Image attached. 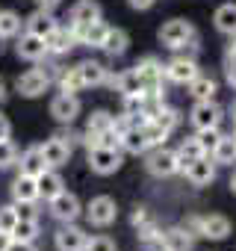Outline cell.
I'll use <instances>...</instances> for the list:
<instances>
[{
	"instance_id": "obj_1",
	"label": "cell",
	"mask_w": 236,
	"mask_h": 251,
	"mask_svg": "<svg viewBox=\"0 0 236 251\" xmlns=\"http://www.w3.org/2000/svg\"><path fill=\"white\" fill-rule=\"evenodd\" d=\"M160 42H163L165 48H171V50H183L186 45H189L192 53L198 50V33H195V27H192L189 21H183V18L165 21V24L160 27Z\"/></svg>"
},
{
	"instance_id": "obj_2",
	"label": "cell",
	"mask_w": 236,
	"mask_h": 251,
	"mask_svg": "<svg viewBox=\"0 0 236 251\" xmlns=\"http://www.w3.org/2000/svg\"><path fill=\"white\" fill-rule=\"evenodd\" d=\"M53 68V65H50ZM50 68H30V71H24L18 80H15V89L24 95V98H39V95H45L47 92V86H50V80H53V71Z\"/></svg>"
},
{
	"instance_id": "obj_3",
	"label": "cell",
	"mask_w": 236,
	"mask_h": 251,
	"mask_svg": "<svg viewBox=\"0 0 236 251\" xmlns=\"http://www.w3.org/2000/svg\"><path fill=\"white\" fill-rule=\"evenodd\" d=\"M47 207H50V216L59 219V222H77L80 213H83L80 198H77L74 192H68V189H62L59 195H53V198L47 201Z\"/></svg>"
},
{
	"instance_id": "obj_4",
	"label": "cell",
	"mask_w": 236,
	"mask_h": 251,
	"mask_svg": "<svg viewBox=\"0 0 236 251\" xmlns=\"http://www.w3.org/2000/svg\"><path fill=\"white\" fill-rule=\"evenodd\" d=\"M89 169L94 175H115L121 169V151L115 148H89Z\"/></svg>"
},
{
	"instance_id": "obj_5",
	"label": "cell",
	"mask_w": 236,
	"mask_h": 251,
	"mask_svg": "<svg viewBox=\"0 0 236 251\" xmlns=\"http://www.w3.org/2000/svg\"><path fill=\"white\" fill-rule=\"evenodd\" d=\"M115 216H118V207H115V201H112L109 195H97V198H92L89 207H86V219H89L94 227H109V225L115 222Z\"/></svg>"
},
{
	"instance_id": "obj_6",
	"label": "cell",
	"mask_w": 236,
	"mask_h": 251,
	"mask_svg": "<svg viewBox=\"0 0 236 251\" xmlns=\"http://www.w3.org/2000/svg\"><path fill=\"white\" fill-rule=\"evenodd\" d=\"M163 74H165V80H171V83H177V86H186V83H192L201 71H198V62H195L192 56H174L168 65H163Z\"/></svg>"
},
{
	"instance_id": "obj_7",
	"label": "cell",
	"mask_w": 236,
	"mask_h": 251,
	"mask_svg": "<svg viewBox=\"0 0 236 251\" xmlns=\"http://www.w3.org/2000/svg\"><path fill=\"white\" fill-rule=\"evenodd\" d=\"M145 166H148V172H151L154 177H171V175L180 172L174 151H168V148H163V145H157V151L148 154V163H145Z\"/></svg>"
},
{
	"instance_id": "obj_8",
	"label": "cell",
	"mask_w": 236,
	"mask_h": 251,
	"mask_svg": "<svg viewBox=\"0 0 236 251\" xmlns=\"http://www.w3.org/2000/svg\"><path fill=\"white\" fill-rule=\"evenodd\" d=\"M86 239H89V233L83 227H77L74 222H65V227H59L53 233L56 251H83L86 248Z\"/></svg>"
},
{
	"instance_id": "obj_9",
	"label": "cell",
	"mask_w": 236,
	"mask_h": 251,
	"mask_svg": "<svg viewBox=\"0 0 236 251\" xmlns=\"http://www.w3.org/2000/svg\"><path fill=\"white\" fill-rule=\"evenodd\" d=\"M192 127L195 130H207V127H218V121H221V106L215 100H198L192 106Z\"/></svg>"
},
{
	"instance_id": "obj_10",
	"label": "cell",
	"mask_w": 236,
	"mask_h": 251,
	"mask_svg": "<svg viewBox=\"0 0 236 251\" xmlns=\"http://www.w3.org/2000/svg\"><path fill=\"white\" fill-rule=\"evenodd\" d=\"M183 175H186V180H189L192 186H207V183L215 180V163H212L210 154H201L198 160H192V163L183 169Z\"/></svg>"
},
{
	"instance_id": "obj_11",
	"label": "cell",
	"mask_w": 236,
	"mask_h": 251,
	"mask_svg": "<svg viewBox=\"0 0 236 251\" xmlns=\"http://www.w3.org/2000/svg\"><path fill=\"white\" fill-rule=\"evenodd\" d=\"M74 30H77V27H74V21H71V18H68V24H59V27H56V30L45 39L47 53H53V56L68 53V50L74 48V42H77V39H74Z\"/></svg>"
},
{
	"instance_id": "obj_12",
	"label": "cell",
	"mask_w": 236,
	"mask_h": 251,
	"mask_svg": "<svg viewBox=\"0 0 236 251\" xmlns=\"http://www.w3.org/2000/svg\"><path fill=\"white\" fill-rule=\"evenodd\" d=\"M50 115L59 121V124H71L77 115H80V100H77V95H56L53 100H50Z\"/></svg>"
},
{
	"instance_id": "obj_13",
	"label": "cell",
	"mask_w": 236,
	"mask_h": 251,
	"mask_svg": "<svg viewBox=\"0 0 236 251\" xmlns=\"http://www.w3.org/2000/svg\"><path fill=\"white\" fill-rule=\"evenodd\" d=\"M18 56L27 59V62H42V59L47 56V45H45V39H42V36H33V33L24 30V36L18 39Z\"/></svg>"
},
{
	"instance_id": "obj_14",
	"label": "cell",
	"mask_w": 236,
	"mask_h": 251,
	"mask_svg": "<svg viewBox=\"0 0 236 251\" xmlns=\"http://www.w3.org/2000/svg\"><path fill=\"white\" fill-rule=\"evenodd\" d=\"M56 27H59V21L53 18V12H45V9H36V12L24 21V30L33 33V36H42V39H47Z\"/></svg>"
},
{
	"instance_id": "obj_15",
	"label": "cell",
	"mask_w": 236,
	"mask_h": 251,
	"mask_svg": "<svg viewBox=\"0 0 236 251\" xmlns=\"http://www.w3.org/2000/svg\"><path fill=\"white\" fill-rule=\"evenodd\" d=\"M136 71H139L142 80H145V92H163V80H165V74H163V65H160L154 56L142 59V62L136 65Z\"/></svg>"
},
{
	"instance_id": "obj_16",
	"label": "cell",
	"mask_w": 236,
	"mask_h": 251,
	"mask_svg": "<svg viewBox=\"0 0 236 251\" xmlns=\"http://www.w3.org/2000/svg\"><path fill=\"white\" fill-rule=\"evenodd\" d=\"M109 83L121 92V95H139V92H145V80L136 71V65L127 68V71H121V74H115V77H109Z\"/></svg>"
},
{
	"instance_id": "obj_17",
	"label": "cell",
	"mask_w": 236,
	"mask_h": 251,
	"mask_svg": "<svg viewBox=\"0 0 236 251\" xmlns=\"http://www.w3.org/2000/svg\"><path fill=\"white\" fill-rule=\"evenodd\" d=\"M42 148V157H45V163L50 166V169H56V166H65L68 163V157H71V148L62 142V139H56V136H50L45 145H39Z\"/></svg>"
},
{
	"instance_id": "obj_18",
	"label": "cell",
	"mask_w": 236,
	"mask_h": 251,
	"mask_svg": "<svg viewBox=\"0 0 236 251\" xmlns=\"http://www.w3.org/2000/svg\"><path fill=\"white\" fill-rule=\"evenodd\" d=\"M201 236L204 239H227L230 236V222L218 213L212 216H201Z\"/></svg>"
},
{
	"instance_id": "obj_19",
	"label": "cell",
	"mask_w": 236,
	"mask_h": 251,
	"mask_svg": "<svg viewBox=\"0 0 236 251\" xmlns=\"http://www.w3.org/2000/svg\"><path fill=\"white\" fill-rule=\"evenodd\" d=\"M106 30H109V24H103V21L97 18V21H92V24L77 27V30H74V39H77V42H83V45H89V48H100V42H103Z\"/></svg>"
},
{
	"instance_id": "obj_20",
	"label": "cell",
	"mask_w": 236,
	"mask_h": 251,
	"mask_svg": "<svg viewBox=\"0 0 236 251\" xmlns=\"http://www.w3.org/2000/svg\"><path fill=\"white\" fill-rule=\"evenodd\" d=\"M77 71H80V80H83V86H86V89H89V86H103V83L109 80L106 65H100V62H94V59L80 62V65H77Z\"/></svg>"
},
{
	"instance_id": "obj_21",
	"label": "cell",
	"mask_w": 236,
	"mask_h": 251,
	"mask_svg": "<svg viewBox=\"0 0 236 251\" xmlns=\"http://www.w3.org/2000/svg\"><path fill=\"white\" fill-rule=\"evenodd\" d=\"M36 186H39V198H45V201H50L53 195H59V192L65 189L62 175H59V172H53V169H45V172L36 177Z\"/></svg>"
},
{
	"instance_id": "obj_22",
	"label": "cell",
	"mask_w": 236,
	"mask_h": 251,
	"mask_svg": "<svg viewBox=\"0 0 236 251\" xmlns=\"http://www.w3.org/2000/svg\"><path fill=\"white\" fill-rule=\"evenodd\" d=\"M100 18V3L97 0H77L71 6V21L74 27H83V24H92Z\"/></svg>"
},
{
	"instance_id": "obj_23",
	"label": "cell",
	"mask_w": 236,
	"mask_h": 251,
	"mask_svg": "<svg viewBox=\"0 0 236 251\" xmlns=\"http://www.w3.org/2000/svg\"><path fill=\"white\" fill-rule=\"evenodd\" d=\"M12 198H15V204H21V201H39V186H36V177L33 175H18L15 177V183H12Z\"/></svg>"
},
{
	"instance_id": "obj_24",
	"label": "cell",
	"mask_w": 236,
	"mask_h": 251,
	"mask_svg": "<svg viewBox=\"0 0 236 251\" xmlns=\"http://www.w3.org/2000/svg\"><path fill=\"white\" fill-rule=\"evenodd\" d=\"M160 236H163V242H165L168 251H189L192 242H195V236H192L183 225H180V227H168V230H163Z\"/></svg>"
},
{
	"instance_id": "obj_25",
	"label": "cell",
	"mask_w": 236,
	"mask_h": 251,
	"mask_svg": "<svg viewBox=\"0 0 236 251\" xmlns=\"http://www.w3.org/2000/svg\"><path fill=\"white\" fill-rule=\"evenodd\" d=\"M127 45H130V36H127L124 30L109 27L106 36H103V42H100V50H106L109 56H121V53L127 50Z\"/></svg>"
},
{
	"instance_id": "obj_26",
	"label": "cell",
	"mask_w": 236,
	"mask_h": 251,
	"mask_svg": "<svg viewBox=\"0 0 236 251\" xmlns=\"http://www.w3.org/2000/svg\"><path fill=\"white\" fill-rule=\"evenodd\" d=\"M21 175H33V177H39L45 169H50L47 163H45V157H42V148L39 145H33V148H27L24 154H21Z\"/></svg>"
},
{
	"instance_id": "obj_27",
	"label": "cell",
	"mask_w": 236,
	"mask_h": 251,
	"mask_svg": "<svg viewBox=\"0 0 236 251\" xmlns=\"http://www.w3.org/2000/svg\"><path fill=\"white\" fill-rule=\"evenodd\" d=\"M148 148H151V142H148V136H145L142 127H130V130L121 133V151H127V154H145Z\"/></svg>"
},
{
	"instance_id": "obj_28",
	"label": "cell",
	"mask_w": 236,
	"mask_h": 251,
	"mask_svg": "<svg viewBox=\"0 0 236 251\" xmlns=\"http://www.w3.org/2000/svg\"><path fill=\"white\" fill-rule=\"evenodd\" d=\"M210 157H212L215 166H233V163H236V136H233V133H230V136H221L218 145H215V151H212Z\"/></svg>"
},
{
	"instance_id": "obj_29",
	"label": "cell",
	"mask_w": 236,
	"mask_h": 251,
	"mask_svg": "<svg viewBox=\"0 0 236 251\" xmlns=\"http://www.w3.org/2000/svg\"><path fill=\"white\" fill-rule=\"evenodd\" d=\"M215 30L224 36H236V3H221L215 9Z\"/></svg>"
},
{
	"instance_id": "obj_30",
	"label": "cell",
	"mask_w": 236,
	"mask_h": 251,
	"mask_svg": "<svg viewBox=\"0 0 236 251\" xmlns=\"http://www.w3.org/2000/svg\"><path fill=\"white\" fill-rule=\"evenodd\" d=\"M148 121H154V124H157V127H160V130H165V133H171V130L177 127V124H180V112L163 103V106H160V109H157V112H154V115H151Z\"/></svg>"
},
{
	"instance_id": "obj_31",
	"label": "cell",
	"mask_w": 236,
	"mask_h": 251,
	"mask_svg": "<svg viewBox=\"0 0 236 251\" xmlns=\"http://www.w3.org/2000/svg\"><path fill=\"white\" fill-rule=\"evenodd\" d=\"M189 86V95L195 98V100H212V95H215V80L212 77H204V74H198L192 83H186Z\"/></svg>"
},
{
	"instance_id": "obj_32",
	"label": "cell",
	"mask_w": 236,
	"mask_h": 251,
	"mask_svg": "<svg viewBox=\"0 0 236 251\" xmlns=\"http://www.w3.org/2000/svg\"><path fill=\"white\" fill-rule=\"evenodd\" d=\"M21 15L12 12V9H3L0 12V39H15L21 33Z\"/></svg>"
},
{
	"instance_id": "obj_33",
	"label": "cell",
	"mask_w": 236,
	"mask_h": 251,
	"mask_svg": "<svg viewBox=\"0 0 236 251\" xmlns=\"http://www.w3.org/2000/svg\"><path fill=\"white\" fill-rule=\"evenodd\" d=\"M9 236L12 239H24V242H36V236H39V219H18Z\"/></svg>"
},
{
	"instance_id": "obj_34",
	"label": "cell",
	"mask_w": 236,
	"mask_h": 251,
	"mask_svg": "<svg viewBox=\"0 0 236 251\" xmlns=\"http://www.w3.org/2000/svg\"><path fill=\"white\" fill-rule=\"evenodd\" d=\"M201 154H204V151L198 148V142H195V139H186V142H183V145H180V148L174 151V157H177V169L183 172V169H186V166H189L192 160H198Z\"/></svg>"
},
{
	"instance_id": "obj_35",
	"label": "cell",
	"mask_w": 236,
	"mask_h": 251,
	"mask_svg": "<svg viewBox=\"0 0 236 251\" xmlns=\"http://www.w3.org/2000/svg\"><path fill=\"white\" fill-rule=\"evenodd\" d=\"M59 89H62L65 95H77V92H83L86 86H83V80H80V71H77V68L59 71Z\"/></svg>"
},
{
	"instance_id": "obj_36",
	"label": "cell",
	"mask_w": 236,
	"mask_h": 251,
	"mask_svg": "<svg viewBox=\"0 0 236 251\" xmlns=\"http://www.w3.org/2000/svg\"><path fill=\"white\" fill-rule=\"evenodd\" d=\"M109 127H115V118H112L106 109H97V112L89 115V124H86L89 133H103V130H109Z\"/></svg>"
},
{
	"instance_id": "obj_37",
	"label": "cell",
	"mask_w": 236,
	"mask_h": 251,
	"mask_svg": "<svg viewBox=\"0 0 236 251\" xmlns=\"http://www.w3.org/2000/svg\"><path fill=\"white\" fill-rule=\"evenodd\" d=\"M218 139H221L218 127H207V130H198V136H195V142H198V148H201L204 154H212V151H215V145H218Z\"/></svg>"
},
{
	"instance_id": "obj_38",
	"label": "cell",
	"mask_w": 236,
	"mask_h": 251,
	"mask_svg": "<svg viewBox=\"0 0 236 251\" xmlns=\"http://www.w3.org/2000/svg\"><path fill=\"white\" fill-rule=\"evenodd\" d=\"M18 163V148L12 145V139H3L0 142V169H9Z\"/></svg>"
},
{
	"instance_id": "obj_39",
	"label": "cell",
	"mask_w": 236,
	"mask_h": 251,
	"mask_svg": "<svg viewBox=\"0 0 236 251\" xmlns=\"http://www.w3.org/2000/svg\"><path fill=\"white\" fill-rule=\"evenodd\" d=\"M145 92L139 95H124V115H145Z\"/></svg>"
},
{
	"instance_id": "obj_40",
	"label": "cell",
	"mask_w": 236,
	"mask_h": 251,
	"mask_svg": "<svg viewBox=\"0 0 236 251\" xmlns=\"http://www.w3.org/2000/svg\"><path fill=\"white\" fill-rule=\"evenodd\" d=\"M15 222H18V213H15V204H9V207H0V230H3V233H12V227H15Z\"/></svg>"
},
{
	"instance_id": "obj_41",
	"label": "cell",
	"mask_w": 236,
	"mask_h": 251,
	"mask_svg": "<svg viewBox=\"0 0 236 251\" xmlns=\"http://www.w3.org/2000/svg\"><path fill=\"white\" fill-rule=\"evenodd\" d=\"M83 251H115V242L109 236H89Z\"/></svg>"
},
{
	"instance_id": "obj_42",
	"label": "cell",
	"mask_w": 236,
	"mask_h": 251,
	"mask_svg": "<svg viewBox=\"0 0 236 251\" xmlns=\"http://www.w3.org/2000/svg\"><path fill=\"white\" fill-rule=\"evenodd\" d=\"M130 222H133V227L139 230V227H148V225H154L157 219L151 216V210H148V207H136V210H133V219H130Z\"/></svg>"
},
{
	"instance_id": "obj_43",
	"label": "cell",
	"mask_w": 236,
	"mask_h": 251,
	"mask_svg": "<svg viewBox=\"0 0 236 251\" xmlns=\"http://www.w3.org/2000/svg\"><path fill=\"white\" fill-rule=\"evenodd\" d=\"M15 213H18V219H39L33 201H21V204H15Z\"/></svg>"
},
{
	"instance_id": "obj_44",
	"label": "cell",
	"mask_w": 236,
	"mask_h": 251,
	"mask_svg": "<svg viewBox=\"0 0 236 251\" xmlns=\"http://www.w3.org/2000/svg\"><path fill=\"white\" fill-rule=\"evenodd\" d=\"M6 251H39L36 242H24V239H9Z\"/></svg>"
},
{
	"instance_id": "obj_45",
	"label": "cell",
	"mask_w": 236,
	"mask_h": 251,
	"mask_svg": "<svg viewBox=\"0 0 236 251\" xmlns=\"http://www.w3.org/2000/svg\"><path fill=\"white\" fill-rule=\"evenodd\" d=\"M53 136H56V139H62V142H65L71 151H74V145L83 139V136H77V133H71V130H59V133H53Z\"/></svg>"
},
{
	"instance_id": "obj_46",
	"label": "cell",
	"mask_w": 236,
	"mask_h": 251,
	"mask_svg": "<svg viewBox=\"0 0 236 251\" xmlns=\"http://www.w3.org/2000/svg\"><path fill=\"white\" fill-rule=\"evenodd\" d=\"M183 227H186L192 236H201V216H189V219L183 222Z\"/></svg>"
},
{
	"instance_id": "obj_47",
	"label": "cell",
	"mask_w": 236,
	"mask_h": 251,
	"mask_svg": "<svg viewBox=\"0 0 236 251\" xmlns=\"http://www.w3.org/2000/svg\"><path fill=\"white\" fill-rule=\"evenodd\" d=\"M224 74H227V83L236 89V59H227L224 62Z\"/></svg>"
},
{
	"instance_id": "obj_48",
	"label": "cell",
	"mask_w": 236,
	"mask_h": 251,
	"mask_svg": "<svg viewBox=\"0 0 236 251\" xmlns=\"http://www.w3.org/2000/svg\"><path fill=\"white\" fill-rule=\"evenodd\" d=\"M9 136H12V124H9V118H6V115H0V142L9 139Z\"/></svg>"
},
{
	"instance_id": "obj_49",
	"label": "cell",
	"mask_w": 236,
	"mask_h": 251,
	"mask_svg": "<svg viewBox=\"0 0 236 251\" xmlns=\"http://www.w3.org/2000/svg\"><path fill=\"white\" fill-rule=\"evenodd\" d=\"M36 3H39V9H45V12H53L62 0H36Z\"/></svg>"
},
{
	"instance_id": "obj_50",
	"label": "cell",
	"mask_w": 236,
	"mask_h": 251,
	"mask_svg": "<svg viewBox=\"0 0 236 251\" xmlns=\"http://www.w3.org/2000/svg\"><path fill=\"white\" fill-rule=\"evenodd\" d=\"M127 3H130L133 9H151V6H154V0H127Z\"/></svg>"
},
{
	"instance_id": "obj_51",
	"label": "cell",
	"mask_w": 236,
	"mask_h": 251,
	"mask_svg": "<svg viewBox=\"0 0 236 251\" xmlns=\"http://www.w3.org/2000/svg\"><path fill=\"white\" fill-rule=\"evenodd\" d=\"M9 239H12L9 233H3V230H0V251H6V245H9Z\"/></svg>"
},
{
	"instance_id": "obj_52",
	"label": "cell",
	"mask_w": 236,
	"mask_h": 251,
	"mask_svg": "<svg viewBox=\"0 0 236 251\" xmlns=\"http://www.w3.org/2000/svg\"><path fill=\"white\" fill-rule=\"evenodd\" d=\"M227 59H236V42H230V48H227Z\"/></svg>"
},
{
	"instance_id": "obj_53",
	"label": "cell",
	"mask_w": 236,
	"mask_h": 251,
	"mask_svg": "<svg viewBox=\"0 0 236 251\" xmlns=\"http://www.w3.org/2000/svg\"><path fill=\"white\" fill-rule=\"evenodd\" d=\"M230 192L236 195V172H233V177H230Z\"/></svg>"
},
{
	"instance_id": "obj_54",
	"label": "cell",
	"mask_w": 236,
	"mask_h": 251,
	"mask_svg": "<svg viewBox=\"0 0 236 251\" xmlns=\"http://www.w3.org/2000/svg\"><path fill=\"white\" fill-rule=\"evenodd\" d=\"M6 98V86H3V80H0V100Z\"/></svg>"
},
{
	"instance_id": "obj_55",
	"label": "cell",
	"mask_w": 236,
	"mask_h": 251,
	"mask_svg": "<svg viewBox=\"0 0 236 251\" xmlns=\"http://www.w3.org/2000/svg\"><path fill=\"white\" fill-rule=\"evenodd\" d=\"M230 115H233V121H236V100H233V106H230Z\"/></svg>"
},
{
	"instance_id": "obj_56",
	"label": "cell",
	"mask_w": 236,
	"mask_h": 251,
	"mask_svg": "<svg viewBox=\"0 0 236 251\" xmlns=\"http://www.w3.org/2000/svg\"><path fill=\"white\" fill-rule=\"evenodd\" d=\"M233 136H236V121H233Z\"/></svg>"
}]
</instances>
